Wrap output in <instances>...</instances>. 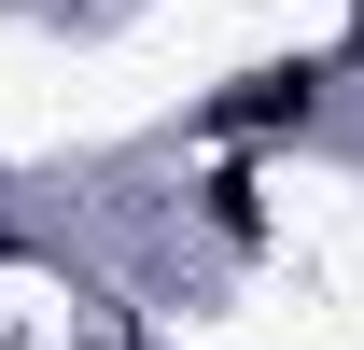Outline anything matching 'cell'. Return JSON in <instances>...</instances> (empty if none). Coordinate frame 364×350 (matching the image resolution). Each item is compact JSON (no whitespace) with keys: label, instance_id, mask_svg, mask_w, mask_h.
<instances>
[{"label":"cell","instance_id":"cell-2","mask_svg":"<svg viewBox=\"0 0 364 350\" xmlns=\"http://www.w3.org/2000/svg\"><path fill=\"white\" fill-rule=\"evenodd\" d=\"M350 56H364V28H350Z\"/></svg>","mask_w":364,"mask_h":350},{"label":"cell","instance_id":"cell-1","mask_svg":"<svg viewBox=\"0 0 364 350\" xmlns=\"http://www.w3.org/2000/svg\"><path fill=\"white\" fill-rule=\"evenodd\" d=\"M309 98H322V70H252V85H225V98H210V140H267V127H309Z\"/></svg>","mask_w":364,"mask_h":350}]
</instances>
